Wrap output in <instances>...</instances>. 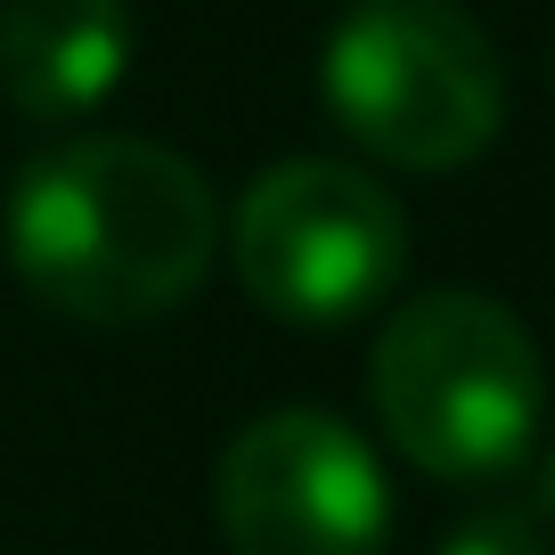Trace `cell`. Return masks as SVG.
Masks as SVG:
<instances>
[{
	"label": "cell",
	"mask_w": 555,
	"mask_h": 555,
	"mask_svg": "<svg viewBox=\"0 0 555 555\" xmlns=\"http://www.w3.org/2000/svg\"><path fill=\"white\" fill-rule=\"evenodd\" d=\"M0 245L41 311L82 327H147L205 286L221 254V205L180 147L90 131L17 172Z\"/></svg>",
	"instance_id": "6da1fadb"
},
{
	"label": "cell",
	"mask_w": 555,
	"mask_h": 555,
	"mask_svg": "<svg viewBox=\"0 0 555 555\" xmlns=\"http://www.w3.org/2000/svg\"><path fill=\"white\" fill-rule=\"evenodd\" d=\"M376 425L434 482H499L539 441V344L499 295H416L384 319L367 351Z\"/></svg>",
	"instance_id": "7a4b0ae2"
},
{
	"label": "cell",
	"mask_w": 555,
	"mask_h": 555,
	"mask_svg": "<svg viewBox=\"0 0 555 555\" xmlns=\"http://www.w3.org/2000/svg\"><path fill=\"white\" fill-rule=\"evenodd\" d=\"M319 99L376 164L457 172L506 122V66L457 0H351L319 50Z\"/></svg>",
	"instance_id": "3957f363"
},
{
	"label": "cell",
	"mask_w": 555,
	"mask_h": 555,
	"mask_svg": "<svg viewBox=\"0 0 555 555\" xmlns=\"http://www.w3.org/2000/svg\"><path fill=\"white\" fill-rule=\"evenodd\" d=\"M245 295L286 327H351L384 311L409 270V212L376 172L335 156H286L245 180L229 221Z\"/></svg>",
	"instance_id": "277c9868"
},
{
	"label": "cell",
	"mask_w": 555,
	"mask_h": 555,
	"mask_svg": "<svg viewBox=\"0 0 555 555\" xmlns=\"http://www.w3.org/2000/svg\"><path fill=\"white\" fill-rule=\"evenodd\" d=\"M212 515L229 555H384L392 482L327 409H270L221 450Z\"/></svg>",
	"instance_id": "5b68a950"
},
{
	"label": "cell",
	"mask_w": 555,
	"mask_h": 555,
	"mask_svg": "<svg viewBox=\"0 0 555 555\" xmlns=\"http://www.w3.org/2000/svg\"><path fill=\"white\" fill-rule=\"evenodd\" d=\"M131 0H0V90L25 122H82L131 74Z\"/></svg>",
	"instance_id": "8992f818"
},
{
	"label": "cell",
	"mask_w": 555,
	"mask_h": 555,
	"mask_svg": "<svg viewBox=\"0 0 555 555\" xmlns=\"http://www.w3.org/2000/svg\"><path fill=\"white\" fill-rule=\"evenodd\" d=\"M441 555H555L547 531H539L531 515H515V506H490V515L457 522L450 539H441Z\"/></svg>",
	"instance_id": "52a82bcc"
},
{
	"label": "cell",
	"mask_w": 555,
	"mask_h": 555,
	"mask_svg": "<svg viewBox=\"0 0 555 555\" xmlns=\"http://www.w3.org/2000/svg\"><path fill=\"white\" fill-rule=\"evenodd\" d=\"M539 515H547V522H555V450H547V457H539Z\"/></svg>",
	"instance_id": "ba28073f"
}]
</instances>
